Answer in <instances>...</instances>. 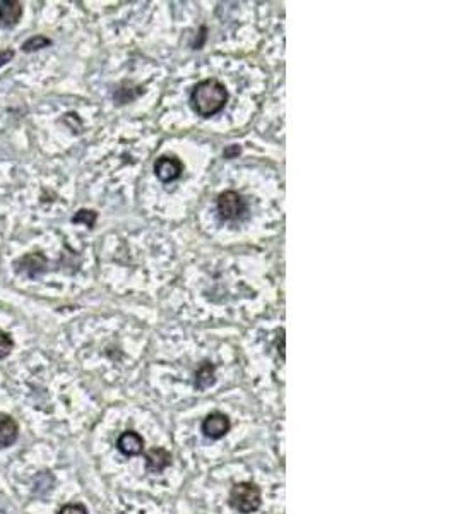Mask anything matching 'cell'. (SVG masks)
Instances as JSON below:
<instances>
[{
    "instance_id": "obj_3",
    "label": "cell",
    "mask_w": 457,
    "mask_h": 514,
    "mask_svg": "<svg viewBox=\"0 0 457 514\" xmlns=\"http://www.w3.org/2000/svg\"><path fill=\"white\" fill-rule=\"evenodd\" d=\"M247 211V201L235 190H226L218 199V213L226 222L239 219Z\"/></svg>"
},
{
    "instance_id": "obj_1",
    "label": "cell",
    "mask_w": 457,
    "mask_h": 514,
    "mask_svg": "<svg viewBox=\"0 0 457 514\" xmlns=\"http://www.w3.org/2000/svg\"><path fill=\"white\" fill-rule=\"evenodd\" d=\"M190 101H192L197 115L209 119V117H214L216 113H219L225 108L226 101H228V91H226L225 84L213 77V79L200 81L193 88Z\"/></svg>"
},
{
    "instance_id": "obj_2",
    "label": "cell",
    "mask_w": 457,
    "mask_h": 514,
    "mask_svg": "<svg viewBox=\"0 0 457 514\" xmlns=\"http://www.w3.org/2000/svg\"><path fill=\"white\" fill-rule=\"evenodd\" d=\"M228 504L230 508L235 509L240 514H252L259 511V508L262 506L261 487L252 482L235 483L230 490Z\"/></svg>"
},
{
    "instance_id": "obj_10",
    "label": "cell",
    "mask_w": 457,
    "mask_h": 514,
    "mask_svg": "<svg viewBox=\"0 0 457 514\" xmlns=\"http://www.w3.org/2000/svg\"><path fill=\"white\" fill-rule=\"evenodd\" d=\"M214 381H216L214 365H213V363H209V362H204L202 365L197 369L193 386H196V389H199V391H204V389H207L209 386H213Z\"/></svg>"
},
{
    "instance_id": "obj_6",
    "label": "cell",
    "mask_w": 457,
    "mask_h": 514,
    "mask_svg": "<svg viewBox=\"0 0 457 514\" xmlns=\"http://www.w3.org/2000/svg\"><path fill=\"white\" fill-rule=\"evenodd\" d=\"M117 449L126 456H139L144 453V439L137 432L127 431L117 440Z\"/></svg>"
},
{
    "instance_id": "obj_13",
    "label": "cell",
    "mask_w": 457,
    "mask_h": 514,
    "mask_svg": "<svg viewBox=\"0 0 457 514\" xmlns=\"http://www.w3.org/2000/svg\"><path fill=\"white\" fill-rule=\"evenodd\" d=\"M57 514H87V509L83 504H65Z\"/></svg>"
},
{
    "instance_id": "obj_8",
    "label": "cell",
    "mask_w": 457,
    "mask_h": 514,
    "mask_svg": "<svg viewBox=\"0 0 457 514\" xmlns=\"http://www.w3.org/2000/svg\"><path fill=\"white\" fill-rule=\"evenodd\" d=\"M171 465V454L164 447H156L146 454V470L149 473H162Z\"/></svg>"
},
{
    "instance_id": "obj_14",
    "label": "cell",
    "mask_w": 457,
    "mask_h": 514,
    "mask_svg": "<svg viewBox=\"0 0 457 514\" xmlns=\"http://www.w3.org/2000/svg\"><path fill=\"white\" fill-rule=\"evenodd\" d=\"M14 58V51L12 50H0V67L6 65L7 62H10Z\"/></svg>"
},
{
    "instance_id": "obj_4",
    "label": "cell",
    "mask_w": 457,
    "mask_h": 514,
    "mask_svg": "<svg viewBox=\"0 0 457 514\" xmlns=\"http://www.w3.org/2000/svg\"><path fill=\"white\" fill-rule=\"evenodd\" d=\"M230 418L226 417L225 413L221 411H214V413H209L206 418H204L202 425H200V431L202 434L211 440H219L223 439L226 434L230 432Z\"/></svg>"
},
{
    "instance_id": "obj_12",
    "label": "cell",
    "mask_w": 457,
    "mask_h": 514,
    "mask_svg": "<svg viewBox=\"0 0 457 514\" xmlns=\"http://www.w3.org/2000/svg\"><path fill=\"white\" fill-rule=\"evenodd\" d=\"M12 348H14L12 338H10L7 333L0 331V358L9 357L10 351H12Z\"/></svg>"
},
{
    "instance_id": "obj_5",
    "label": "cell",
    "mask_w": 457,
    "mask_h": 514,
    "mask_svg": "<svg viewBox=\"0 0 457 514\" xmlns=\"http://www.w3.org/2000/svg\"><path fill=\"white\" fill-rule=\"evenodd\" d=\"M184 172V163L175 156H162L155 165V174L162 182H173Z\"/></svg>"
},
{
    "instance_id": "obj_9",
    "label": "cell",
    "mask_w": 457,
    "mask_h": 514,
    "mask_svg": "<svg viewBox=\"0 0 457 514\" xmlns=\"http://www.w3.org/2000/svg\"><path fill=\"white\" fill-rule=\"evenodd\" d=\"M19 436V427L16 420L6 413H0V447L12 446Z\"/></svg>"
},
{
    "instance_id": "obj_11",
    "label": "cell",
    "mask_w": 457,
    "mask_h": 514,
    "mask_svg": "<svg viewBox=\"0 0 457 514\" xmlns=\"http://www.w3.org/2000/svg\"><path fill=\"white\" fill-rule=\"evenodd\" d=\"M50 40L45 38V36H33V38H29L28 42L23 43V50L24 51H36L40 49H43V47H49L50 45Z\"/></svg>"
},
{
    "instance_id": "obj_7",
    "label": "cell",
    "mask_w": 457,
    "mask_h": 514,
    "mask_svg": "<svg viewBox=\"0 0 457 514\" xmlns=\"http://www.w3.org/2000/svg\"><path fill=\"white\" fill-rule=\"evenodd\" d=\"M23 16V6L16 0H2L0 2V24L3 28H12L19 23Z\"/></svg>"
}]
</instances>
